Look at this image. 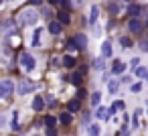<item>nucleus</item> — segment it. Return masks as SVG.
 <instances>
[{"label": "nucleus", "instance_id": "nucleus-1", "mask_svg": "<svg viewBox=\"0 0 148 136\" xmlns=\"http://www.w3.org/2000/svg\"><path fill=\"white\" fill-rule=\"evenodd\" d=\"M12 89H14V83L10 79H4L2 83H0V95H2V98H8L12 93Z\"/></svg>", "mask_w": 148, "mask_h": 136}, {"label": "nucleus", "instance_id": "nucleus-2", "mask_svg": "<svg viewBox=\"0 0 148 136\" xmlns=\"http://www.w3.org/2000/svg\"><path fill=\"white\" fill-rule=\"evenodd\" d=\"M21 21H23V25H33V23H37V14L33 10H25L21 14Z\"/></svg>", "mask_w": 148, "mask_h": 136}, {"label": "nucleus", "instance_id": "nucleus-3", "mask_svg": "<svg viewBox=\"0 0 148 136\" xmlns=\"http://www.w3.org/2000/svg\"><path fill=\"white\" fill-rule=\"evenodd\" d=\"M142 23L138 21V19H130L128 21V29H130V33H134V35H138V33H142Z\"/></svg>", "mask_w": 148, "mask_h": 136}, {"label": "nucleus", "instance_id": "nucleus-4", "mask_svg": "<svg viewBox=\"0 0 148 136\" xmlns=\"http://www.w3.org/2000/svg\"><path fill=\"white\" fill-rule=\"evenodd\" d=\"M21 63H23V65H25L29 71H33V69H35V59H33L29 53H23V57H21Z\"/></svg>", "mask_w": 148, "mask_h": 136}, {"label": "nucleus", "instance_id": "nucleus-5", "mask_svg": "<svg viewBox=\"0 0 148 136\" xmlns=\"http://www.w3.org/2000/svg\"><path fill=\"white\" fill-rule=\"evenodd\" d=\"M73 43H75V47H77V49H85L87 39H85V35H81V33H79V35H75V37H73Z\"/></svg>", "mask_w": 148, "mask_h": 136}, {"label": "nucleus", "instance_id": "nucleus-6", "mask_svg": "<svg viewBox=\"0 0 148 136\" xmlns=\"http://www.w3.org/2000/svg\"><path fill=\"white\" fill-rule=\"evenodd\" d=\"M43 108H45V102H43L41 95H37V98L33 100V110H35V112H41Z\"/></svg>", "mask_w": 148, "mask_h": 136}, {"label": "nucleus", "instance_id": "nucleus-7", "mask_svg": "<svg viewBox=\"0 0 148 136\" xmlns=\"http://www.w3.org/2000/svg\"><path fill=\"white\" fill-rule=\"evenodd\" d=\"M49 31H51L53 35H59V33H61V23H59V21H53V23L49 25Z\"/></svg>", "mask_w": 148, "mask_h": 136}, {"label": "nucleus", "instance_id": "nucleus-8", "mask_svg": "<svg viewBox=\"0 0 148 136\" xmlns=\"http://www.w3.org/2000/svg\"><path fill=\"white\" fill-rule=\"evenodd\" d=\"M59 23H61V25H67V23H71V16H69V12H59Z\"/></svg>", "mask_w": 148, "mask_h": 136}, {"label": "nucleus", "instance_id": "nucleus-9", "mask_svg": "<svg viewBox=\"0 0 148 136\" xmlns=\"http://www.w3.org/2000/svg\"><path fill=\"white\" fill-rule=\"evenodd\" d=\"M101 51H103V57H112V45H110L108 41L101 45Z\"/></svg>", "mask_w": 148, "mask_h": 136}, {"label": "nucleus", "instance_id": "nucleus-10", "mask_svg": "<svg viewBox=\"0 0 148 136\" xmlns=\"http://www.w3.org/2000/svg\"><path fill=\"white\" fill-rule=\"evenodd\" d=\"M59 120H61V124H65V126H67V124H71V120H73V118H71V114H69V112H67V114L63 112V114L59 116Z\"/></svg>", "mask_w": 148, "mask_h": 136}, {"label": "nucleus", "instance_id": "nucleus-11", "mask_svg": "<svg viewBox=\"0 0 148 136\" xmlns=\"http://www.w3.org/2000/svg\"><path fill=\"white\" fill-rule=\"evenodd\" d=\"M112 71H114V73H122V71H124V63H122V61H114Z\"/></svg>", "mask_w": 148, "mask_h": 136}, {"label": "nucleus", "instance_id": "nucleus-12", "mask_svg": "<svg viewBox=\"0 0 148 136\" xmlns=\"http://www.w3.org/2000/svg\"><path fill=\"white\" fill-rule=\"evenodd\" d=\"M99 134H101L99 126H97V124H91V126H89V136H99Z\"/></svg>", "mask_w": 148, "mask_h": 136}, {"label": "nucleus", "instance_id": "nucleus-13", "mask_svg": "<svg viewBox=\"0 0 148 136\" xmlns=\"http://www.w3.org/2000/svg\"><path fill=\"white\" fill-rule=\"evenodd\" d=\"M18 91H21V93H29V91H31V83H29V81H23L21 87H18Z\"/></svg>", "mask_w": 148, "mask_h": 136}, {"label": "nucleus", "instance_id": "nucleus-14", "mask_svg": "<svg viewBox=\"0 0 148 136\" xmlns=\"http://www.w3.org/2000/svg\"><path fill=\"white\" fill-rule=\"evenodd\" d=\"M99 100H101V93L99 91L91 93V106H99Z\"/></svg>", "mask_w": 148, "mask_h": 136}, {"label": "nucleus", "instance_id": "nucleus-15", "mask_svg": "<svg viewBox=\"0 0 148 136\" xmlns=\"http://www.w3.org/2000/svg\"><path fill=\"white\" fill-rule=\"evenodd\" d=\"M97 14H99V10H97V6H93V8H91V16H89V23H91V25L97 21Z\"/></svg>", "mask_w": 148, "mask_h": 136}, {"label": "nucleus", "instance_id": "nucleus-16", "mask_svg": "<svg viewBox=\"0 0 148 136\" xmlns=\"http://www.w3.org/2000/svg\"><path fill=\"white\" fill-rule=\"evenodd\" d=\"M63 65H65V67H73V65H75V59H73V57H69V55H67V57H65V59H63Z\"/></svg>", "mask_w": 148, "mask_h": 136}, {"label": "nucleus", "instance_id": "nucleus-17", "mask_svg": "<svg viewBox=\"0 0 148 136\" xmlns=\"http://www.w3.org/2000/svg\"><path fill=\"white\" fill-rule=\"evenodd\" d=\"M77 110H79V102L77 100H71L69 102V112H77Z\"/></svg>", "mask_w": 148, "mask_h": 136}, {"label": "nucleus", "instance_id": "nucleus-18", "mask_svg": "<svg viewBox=\"0 0 148 136\" xmlns=\"http://www.w3.org/2000/svg\"><path fill=\"white\" fill-rule=\"evenodd\" d=\"M71 83H73V85H79V83H81V73H73Z\"/></svg>", "mask_w": 148, "mask_h": 136}, {"label": "nucleus", "instance_id": "nucleus-19", "mask_svg": "<svg viewBox=\"0 0 148 136\" xmlns=\"http://www.w3.org/2000/svg\"><path fill=\"white\" fill-rule=\"evenodd\" d=\"M93 67H95L97 71H101V69H103V59H95V61H93Z\"/></svg>", "mask_w": 148, "mask_h": 136}, {"label": "nucleus", "instance_id": "nucleus-20", "mask_svg": "<svg viewBox=\"0 0 148 136\" xmlns=\"http://www.w3.org/2000/svg\"><path fill=\"white\" fill-rule=\"evenodd\" d=\"M118 85H120L118 81H110V83H108V89H110V91L114 93V91H118Z\"/></svg>", "mask_w": 148, "mask_h": 136}, {"label": "nucleus", "instance_id": "nucleus-21", "mask_svg": "<svg viewBox=\"0 0 148 136\" xmlns=\"http://www.w3.org/2000/svg\"><path fill=\"white\" fill-rule=\"evenodd\" d=\"M136 75H138V77H148V71H146L144 67H138V69H136Z\"/></svg>", "mask_w": 148, "mask_h": 136}, {"label": "nucleus", "instance_id": "nucleus-22", "mask_svg": "<svg viewBox=\"0 0 148 136\" xmlns=\"http://www.w3.org/2000/svg\"><path fill=\"white\" fill-rule=\"evenodd\" d=\"M45 124H47V128H53V126H55V118H53V116L45 118Z\"/></svg>", "mask_w": 148, "mask_h": 136}, {"label": "nucleus", "instance_id": "nucleus-23", "mask_svg": "<svg viewBox=\"0 0 148 136\" xmlns=\"http://www.w3.org/2000/svg\"><path fill=\"white\" fill-rule=\"evenodd\" d=\"M130 14L132 16H138L140 14V6H130Z\"/></svg>", "mask_w": 148, "mask_h": 136}, {"label": "nucleus", "instance_id": "nucleus-24", "mask_svg": "<svg viewBox=\"0 0 148 136\" xmlns=\"http://www.w3.org/2000/svg\"><path fill=\"white\" fill-rule=\"evenodd\" d=\"M108 116V110H103V108H97V118H106Z\"/></svg>", "mask_w": 148, "mask_h": 136}, {"label": "nucleus", "instance_id": "nucleus-25", "mask_svg": "<svg viewBox=\"0 0 148 136\" xmlns=\"http://www.w3.org/2000/svg\"><path fill=\"white\" fill-rule=\"evenodd\" d=\"M140 89H142V83H134V85H132V91H134V93H138Z\"/></svg>", "mask_w": 148, "mask_h": 136}, {"label": "nucleus", "instance_id": "nucleus-26", "mask_svg": "<svg viewBox=\"0 0 148 136\" xmlns=\"http://www.w3.org/2000/svg\"><path fill=\"white\" fill-rule=\"evenodd\" d=\"M140 49H144V51H148V41H142V43H140Z\"/></svg>", "mask_w": 148, "mask_h": 136}, {"label": "nucleus", "instance_id": "nucleus-27", "mask_svg": "<svg viewBox=\"0 0 148 136\" xmlns=\"http://www.w3.org/2000/svg\"><path fill=\"white\" fill-rule=\"evenodd\" d=\"M110 12H112V14H116V12H118V6H116V4H112V6H110Z\"/></svg>", "mask_w": 148, "mask_h": 136}, {"label": "nucleus", "instance_id": "nucleus-28", "mask_svg": "<svg viewBox=\"0 0 148 136\" xmlns=\"http://www.w3.org/2000/svg\"><path fill=\"white\" fill-rule=\"evenodd\" d=\"M122 45H124V47H128V45H132V41H128V39H122Z\"/></svg>", "mask_w": 148, "mask_h": 136}, {"label": "nucleus", "instance_id": "nucleus-29", "mask_svg": "<svg viewBox=\"0 0 148 136\" xmlns=\"http://www.w3.org/2000/svg\"><path fill=\"white\" fill-rule=\"evenodd\" d=\"M114 108H116V110H122V108H124V102H118V104H116Z\"/></svg>", "mask_w": 148, "mask_h": 136}, {"label": "nucleus", "instance_id": "nucleus-30", "mask_svg": "<svg viewBox=\"0 0 148 136\" xmlns=\"http://www.w3.org/2000/svg\"><path fill=\"white\" fill-rule=\"evenodd\" d=\"M41 2H43V0H31V4H33V6H39Z\"/></svg>", "mask_w": 148, "mask_h": 136}, {"label": "nucleus", "instance_id": "nucleus-31", "mask_svg": "<svg viewBox=\"0 0 148 136\" xmlns=\"http://www.w3.org/2000/svg\"><path fill=\"white\" fill-rule=\"evenodd\" d=\"M49 136H57V132H55V128H49Z\"/></svg>", "mask_w": 148, "mask_h": 136}, {"label": "nucleus", "instance_id": "nucleus-32", "mask_svg": "<svg viewBox=\"0 0 148 136\" xmlns=\"http://www.w3.org/2000/svg\"><path fill=\"white\" fill-rule=\"evenodd\" d=\"M51 4H59V2H63V0H49Z\"/></svg>", "mask_w": 148, "mask_h": 136}, {"label": "nucleus", "instance_id": "nucleus-33", "mask_svg": "<svg viewBox=\"0 0 148 136\" xmlns=\"http://www.w3.org/2000/svg\"><path fill=\"white\" fill-rule=\"evenodd\" d=\"M146 27H148V23H146Z\"/></svg>", "mask_w": 148, "mask_h": 136}]
</instances>
